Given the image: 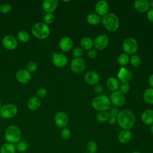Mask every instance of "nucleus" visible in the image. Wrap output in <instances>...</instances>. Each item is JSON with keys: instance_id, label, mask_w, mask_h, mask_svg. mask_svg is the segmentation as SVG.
<instances>
[{"instance_id": "b1692460", "label": "nucleus", "mask_w": 153, "mask_h": 153, "mask_svg": "<svg viewBox=\"0 0 153 153\" xmlns=\"http://www.w3.org/2000/svg\"><path fill=\"white\" fill-rule=\"evenodd\" d=\"M106 85L108 88L111 91H115L120 87V83L118 80L114 77L109 78L106 82Z\"/></svg>"}, {"instance_id": "7ed1b4c3", "label": "nucleus", "mask_w": 153, "mask_h": 153, "mask_svg": "<svg viewBox=\"0 0 153 153\" xmlns=\"http://www.w3.org/2000/svg\"><path fill=\"white\" fill-rule=\"evenodd\" d=\"M32 34L36 38L44 39L47 38L50 33V29L48 25L43 22L35 23L30 29Z\"/></svg>"}, {"instance_id": "603ef678", "label": "nucleus", "mask_w": 153, "mask_h": 153, "mask_svg": "<svg viewBox=\"0 0 153 153\" xmlns=\"http://www.w3.org/2000/svg\"><path fill=\"white\" fill-rule=\"evenodd\" d=\"M1 107H2V105H1V100H0V109H1Z\"/></svg>"}, {"instance_id": "c756f323", "label": "nucleus", "mask_w": 153, "mask_h": 153, "mask_svg": "<svg viewBox=\"0 0 153 153\" xmlns=\"http://www.w3.org/2000/svg\"><path fill=\"white\" fill-rule=\"evenodd\" d=\"M17 38L22 42H26L29 40L30 35L26 30H20L17 33Z\"/></svg>"}, {"instance_id": "cd10ccee", "label": "nucleus", "mask_w": 153, "mask_h": 153, "mask_svg": "<svg viewBox=\"0 0 153 153\" xmlns=\"http://www.w3.org/2000/svg\"><path fill=\"white\" fill-rule=\"evenodd\" d=\"M81 46L85 50H90L93 46V41L89 37H84L80 41Z\"/></svg>"}, {"instance_id": "79ce46f5", "label": "nucleus", "mask_w": 153, "mask_h": 153, "mask_svg": "<svg viewBox=\"0 0 153 153\" xmlns=\"http://www.w3.org/2000/svg\"><path fill=\"white\" fill-rule=\"evenodd\" d=\"M108 113H109L110 117H114L117 118L119 112H118V109L117 108L113 107L109 109V111L108 112Z\"/></svg>"}, {"instance_id": "c9c22d12", "label": "nucleus", "mask_w": 153, "mask_h": 153, "mask_svg": "<svg viewBox=\"0 0 153 153\" xmlns=\"http://www.w3.org/2000/svg\"><path fill=\"white\" fill-rule=\"evenodd\" d=\"M38 64L35 62H30L27 64L26 70L30 74L35 72L38 69Z\"/></svg>"}, {"instance_id": "6ab92c4d", "label": "nucleus", "mask_w": 153, "mask_h": 153, "mask_svg": "<svg viewBox=\"0 0 153 153\" xmlns=\"http://www.w3.org/2000/svg\"><path fill=\"white\" fill-rule=\"evenodd\" d=\"M95 10L99 16H105L109 10L108 3L105 0L99 1L95 5Z\"/></svg>"}, {"instance_id": "6e6552de", "label": "nucleus", "mask_w": 153, "mask_h": 153, "mask_svg": "<svg viewBox=\"0 0 153 153\" xmlns=\"http://www.w3.org/2000/svg\"><path fill=\"white\" fill-rule=\"evenodd\" d=\"M2 44L3 47L8 50H15L17 47V40L12 35H6L2 39Z\"/></svg>"}, {"instance_id": "f704fd0d", "label": "nucleus", "mask_w": 153, "mask_h": 153, "mask_svg": "<svg viewBox=\"0 0 153 153\" xmlns=\"http://www.w3.org/2000/svg\"><path fill=\"white\" fill-rule=\"evenodd\" d=\"M54 20V16L53 13H46L43 17V23L47 25H51Z\"/></svg>"}, {"instance_id": "4be33fe9", "label": "nucleus", "mask_w": 153, "mask_h": 153, "mask_svg": "<svg viewBox=\"0 0 153 153\" xmlns=\"http://www.w3.org/2000/svg\"><path fill=\"white\" fill-rule=\"evenodd\" d=\"M141 120L146 125L153 124V110L147 109L143 111L141 115Z\"/></svg>"}, {"instance_id": "58836bf2", "label": "nucleus", "mask_w": 153, "mask_h": 153, "mask_svg": "<svg viewBox=\"0 0 153 153\" xmlns=\"http://www.w3.org/2000/svg\"><path fill=\"white\" fill-rule=\"evenodd\" d=\"M47 94V90L45 88H39L36 92V97L38 98H44Z\"/></svg>"}, {"instance_id": "72a5a7b5", "label": "nucleus", "mask_w": 153, "mask_h": 153, "mask_svg": "<svg viewBox=\"0 0 153 153\" xmlns=\"http://www.w3.org/2000/svg\"><path fill=\"white\" fill-rule=\"evenodd\" d=\"M130 64L134 67H138L141 64V59L137 55H132L130 58Z\"/></svg>"}, {"instance_id": "4468645a", "label": "nucleus", "mask_w": 153, "mask_h": 153, "mask_svg": "<svg viewBox=\"0 0 153 153\" xmlns=\"http://www.w3.org/2000/svg\"><path fill=\"white\" fill-rule=\"evenodd\" d=\"M52 62L53 65L58 68H63L68 63V59L63 54L55 53L52 57Z\"/></svg>"}, {"instance_id": "a211bd4d", "label": "nucleus", "mask_w": 153, "mask_h": 153, "mask_svg": "<svg viewBox=\"0 0 153 153\" xmlns=\"http://www.w3.org/2000/svg\"><path fill=\"white\" fill-rule=\"evenodd\" d=\"M59 47L62 51H69L73 47V41L71 38L68 36H64L59 41Z\"/></svg>"}, {"instance_id": "f8f14e48", "label": "nucleus", "mask_w": 153, "mask_h": 153, "mask_svg": "<svg viewBox=\"0 0 153 153\" xmlns=\"http://www.w3.org/2000/svg\"><path fill=\"white\" fill-rule=\"evenodd\" d=\"M109 43V39L105 35H99L97 36L93 41V45L96 49L103 50L106 48Z\"/></svg>"}, {"instance_id": "3c124183", "label": "nucleus", "mask_w": 153, "mask_h": 153, "mask_svg": "<svg viewBox=\"0 0 153 153\" xmlns=\"http://www.w3.org/2000/svg\"><path fill=\"white\" fill-rule=\"evenodd\" d=\"M131 153H141V152H140L139 151H133Z\"/></svg>"}, {"instance_id": "aec40b11", "label": "nucleus", "mask_w": 153, "mask_h": 153, "mask_svg": "<svg viewBox=\"0 0 153 153\" xmlns=\"http://www.w3.org/2000/svg\"><path fill=\"white\" fill-rule=\"evenodd\" d=\"M134 7L138 12H146L149 8V2L146 0H136L134 2Z\"/></svg>"}, {"instance_id": "412c9836", "label": "nucleus", "mask_w": 153, "mask_h": 153, "mask_svg": "<svg viewBox=\"0 0 153 153\" xmlns=\"http://www.w3.org/2000/svg\"><path fill=\"white\" fill-rule=\"evenodd\" d=\"M41 100L36 96H33L30 97L27 103V108L30 111H36L41 106Z\"/></svg>"}, {"instance_id": "f257e3e1", "label": "nucleus", "mask_w": 153, "mask_h": 153, "mask_svg": "<svg viewBox=\"0 0 153 153\" xmlns=\"http://www.w3.org/2000/svg\"><path fill=\"white\" fill-rule=\"evenodd\" d=\"M117 120L119 126L124 130H129L134 126L136 118L134 114L130 110L125 109L119 112Z\"/></svg>"}, {"instance_id": "c85d7f7f", "label": "nucleus", "mask_w": 153, "mask_h": 153, "mask_svg": "<svg viewBox=\"0 0 153 153\" xmlns=\"http://www.w3.org/2000/svg\"><path fill=\"white\" fill-rule=\"evenodd\" d=\"M16 146V151L20 152H26L29 147L28 143L24 140H20L18 143H16L15 145Z\"/></svg>"}, {"instance_id": "37998d69", "label": "nucleus", "mask_w": 153, "mask_h": 153, "mask_svg": "<svg viewBox=\"0 0 153 153\" xmlns=\"http://www.w3.org/2000/svg\"><path fill=\"white\" fill-rule=\"evenodd\" d=\"M97 54V51L96 49L94 48H91L90 50H89L87 52V56H88V57L91 58V59H93L94 58Z\"/></svg>"}, {"instance_id": "39448f33", "label": "nucleus", "mask_w": 153, "mask_h": 153, "mask_svg": "<svg viewBox=\"0 0 153 153\" xmlns=\"http://www.w3.org/2000/svg\"><path fill=\"white\" fill-rule=\"evenodd\" d=\"M111 105L109 98L105 94H100L94 98L91 102L92 107L99 111H106Z\"/></svg>"}, {"instance_id": "09e8293b", "label": "nucleus", "mask_w": 153, "mask_h": 153, "mask_svg": "<svg viewBox=\"0 0 153 153\" xmlns=\"http://www.w3.org/2000/svg\"><path fill=\"white\" fill-rule=\"evenodd\" d=\"M149 7H152L153 9V0H151L149 2Z\"/></svg>"}, {"instance_id": "ddd939ff", "label": "nucleus", "mask_w": 153, "mask_h": 153, "mask_svg": "<svg viewBox=\"0 0 153 153\" xmlns=\"http://www.w3.org/2000/svg\"><path fill=\"white\" fill-rule=\"evenodd\" d=\"M17 81L21 84H26L31 79V74L26 69H20L16 74Z\"/></svg>"}, {"instance_id": "e433bc0d", "label": "nucleus", "mask_w": 153, "mask_h": 153, "mask_svg": "<svg viewBox=\"0 0 153 153\" xmlns=\"http://www.w3.org/2000/svg\"><path fill=\"white\" fill-rule=\"evenodd\" d=\"M11 10V6L10 4L4 3L0 6V13L2 14H7Z\"/></svg>"}, {"instance_id": "a878e982", "label": "nucleus", "mask_w": 153, "mask_h": 153, "mask_svg": "<svg viewBox=\"0 0 153 153\" xmlns=\"http://www.w3.org/2000/svg\"><path fill=\"white\" fill-rule=\"evenodd\" d=\"M87 21L91 25H96L100 23V17L97 14L91 13L87 15Z\"/></svg>"}, {"instance_id": "8fccbe9b", "label": "nucleus", "mask_w": 153, "mask_h": 153, "mask_svg": "<svg viewBox=\"0 0 153 153\" xmlns=\"http://www.w3.org/2000/svg\"><path fill=\"white\" fill-rule=\"evenodd\" d=\"M150 131H151V133L153 134V124L151 126V127H150Z\"/></svg>"}, {"instance_id": "a18cd8bd", "label": "nucleus", "mask_w": 153, "mask_h": 153, "mask_svg": "<svg viewBox=\"0 0 153 153\" xmlns=\"http://www.w3.org/2000/svg\"><path fill=\"white\" fill-rule=\"evenodd\" d=\"M147 17L149 21L153 22V9H151L148 11Z\"/></svg>"}, {"instance_id": "2f4dec72", "label": "nucleus", "mask_w": 153, "mask_h": 153, "mask_svg": "<svg viewBox=\"0 0 153 153\" xmlns=\"http://www.w3.org/2000/svg\"><path fill=\"white\" fill-rule=\"evenodd\" d=\"M109 114L107 111H101L99 112L96 117L97 121L99 123H104L108 121Z\"/></svg>"}, {"instance_id": "bb28decb", "label": "nucleus", "mask_w": 153, "mask_h": 153, "mask_svg": "<svg viewBox=\"0 0 153 153\" xmlns=\"http://www.w3.org/2000/svg\"><path fill=\"white\" fill-rule=\"evenodd\" d=\"M143 99L147 103L153 105V88H149L145 90Z\"/></svg>"}, {"instance_id": "f3484780", "label": "nucleus", "mask_w": 153, "mask_h": 153, "mask_svg": "<svg viewBox=\"0 0 153 153\" xmlns=\"http://www.w3.org/2000/svg\"><path fill=\"white\" fill-rule=\"evenodd\" d=\"M117 76L121 83H128L132 79L133 74L130 70L122 68L118 73Z\"/></svg>"}, {"instance_id": "2eb2a0df", "label": "nucleus", "mask_w": 153, "mask_h": 153, "mask_svg": "<svg viewBox=\"0 0 153 153\" xmlns=\"http://www.w3.org/2000/svg\"><path fill=\"white\" fill-rule=\"evenodd\" d=\"M59 4L58 0H45L42 3V8L47 13H52Z\"/></svg>"}, {"instance_id": "9d476101", "label": "nucleus", "mask_w": 153, "mask_h": 153, "mask_svg": "<svg viewBox=\"0 0 153 153\" xmlns=\"http://www.w3.org/2000/svg\"><path fill=\"white\" fill-rule=\"evenodd\" d=\"M54 121L57 126L60 128H64L68 123L69 118L66 113L60 111L54 115Z\"/></svg>"}, {"instance_id": "864d4df0", "label": "nucleus", "mask_w": 153, "mask_h": 153, "mask_svg": "<svg viewBox=\"0 0 153 153\" xmlns=\"http://www.w3.org/2000/svg\"><path fill=\"white\" fill-rule=\"evenodd\" d=\"M83 153H89V152H83Z\"/></svg>"}, {"instance_id": "ea45409f", "label": "nucleus", "mask_w": 153, "mask_h": 153, "mask_svg": "<svg viewBox=\"0 0 153 153\" xmlns=\"http://www.w3.org/2000/svg\"><path fill=\"white\" fill-rule=\"evenodd\" d=\"M119 88L120 91L122 94H126L130 90V86L128 83H121V84L120 85Z\"/></svg>"}, {"instance_id": "f03ea898", "label": "nucleus", "mask_w": 153, "mask_h": 153, "mask_svg": "<svg viewBox=\"0 0 153 153\" xmlns=\"http://www.w3.org/2000/svg\"><path fill=\"white\" fill-rule=\"evenodd\" d=\"M22 137V131L16 125H10L5 130L4 138L7 142L15 144L18 143Z\"/></svg>"}, {"instance_id": "0eeeda50", "label": "nucleus", "mask_w": 153, "mask_h": 153, "mask_svg": "<svg viewBox=\"0 0 153 153\" xmlns=\"http://www.w3.org/2000/svg\"><path fill=\"white\" fill-rule=\"evenodd\" d=\"M123 49L127 54H134L137 50V42L133 38H126L123 43Z\"/></svg>"}, {"instance_id": "20e7f679", "label": "nucleus", "mask_w": 153, "mask_h": 153, "mask_svg": "<svg viewBox=\"0 0 153 153\" xmlns=\"http://www.w3.org/2000/svg\"><path fill=\"white\" fill-rule=\"evenodd\" d=\"M102 22L103 26L109 31L114 32L118 29L120 25V21L118 16L112 13H107L103 16Z\"/></svg>"}, {"instance_id": "393cba45", "label": "nucleus", "mask_w": 153, "mask_h": 153, "mask_svg": "<svg viewBox=\"0 0 153 153\" xmlns=\"http://www.w3.org/2000/svg\"><path fill=\"white\" fill-rule=\"evenodd\" d=\"M16 151L14 144L6 142L0 148V153H15Z\"/></svg>"}, {"instance_id": "7c9ffc66", "label": "nucleus", "mask_w": 153, "mask_h": 153, "mask_svg": "<svg viewBox=\"0 0 153 153\" xmlns=\"http://www.w3.org/2000/svg\"><path fill=\"white\" fill-rule=\"evenodd\" d=\"M117 62L120 65L126 66L130 62V57L128 54L126 53H122L118 56Z\"/></svg>"}, {"instance_id": "9b49d317", "label": "nucleus", "mask_w": 153, "mask_h": 153, "mask_svg": "<svg viewBox=\"0 0 153 153\" xmlns=\"http://www.w3.org/2000/svg\"><path fill=\"white\" fill-rule=\"evenodd\" d=\"M109 99L111 103L117 107L123 106L125 103L124 96L120 91H113L111 94Z\"/></svg>"}, {"instance_id": "c03bdc74", "label": "nucleus", "mask_w": 153, "mask_h": 153, "mask_svg": "<svg viewBox=\"0 0 153 153\" xmlns=\"http://www.w3.org/2000/svg\"><path fill=\"white\" fill-rule=\"evenodd\" d=\"M103 89V88L102 85L100 84H97L96 85H95V86L94 87V90L95 92L97 94H100L102 92Z\"/></svg>"}, {"instance_id": "de8ad7c7", "label": "nucleus", "mask_w": 153, "mask_h": 153, "mask_svg": "<svg viewBox=\"0 0 153 153\" xmlns=\"http://www.w3.org/2000/svg\"><path fill=\"white\" fill-rule=\"evenodd\" d=\"M148 83L151 87L153 88V74L151 75L148 78Z\"/></svg>"}, {"instance_id": "473e14b6", "label": "nucleus", "mask_w": 153, "mask_h": 153, "mask_svg": "<svg viewBox=\"0 0 153 153\" xmlns=\"http://www.w3.org/2000/svg\"><path fill=\"white\" fill-rule=\"evenodd\" d=\"M87 149L89 153H96L97 150V145L96 142L91 140L87 143Z\"/></svg>"}, {"instance_id": "49530a36", "label": "nucleus", "mask_w": 153, "mask_h": 153, "mask_svg": "<svg viewBox=\"0 0 153 153\" xmlns=\"http://www.w3.org/2000/svg\"><path fill=\"white\" fill-rule=\"evenodd\" d=\"M116 121H117V118L116 117H110L109 116V118L108 119V122L111 125H113L115 123H116Z\"/></svg>"}, {"instance_id": "4c0bfd02", "label": "nucleus", "mask_w": 153, "mask_h": 153, "mask_svg": "<svg viewBox=\"0 0 153 153\" xmlns=\"http://www.w3.org/2000/svg\"><path fill=\"white\" fill-rule=\"evenodd\" d=\"M61 137L64 140H68L71 137V131L68 128L64 127L60 131Z\"/></svg>"}, {"instance_id": "1a4fd4ad", "label": "nucleus", "mask_w": 153, "mask_h": 153, "mask_svg": "<svg viewBox=\"0 0 153 153\" xmlns=\"http://www.w3.org/2000/svg\"><path fill=\"white\" fill-rule=\"evenodd\" d=\"M71 69L76 74L81 73L85 68V62L81 58H74L71 62Z\"/></svg>"}, {"instance_id": "a19ab883", "label": "nucleus", "mask_w": 153, "mask_h": 153, "mask_svg": "<svg viewBox=\"0 0 153 153\" xmlns=\"http://www.w3.org/2000/svg\"><path fill=\"white\" fill-rule=\"evenodd\" d=\"M82 53H83V51L82 48L79 47H76L72 51V56L75 58H80L81 56L82 55Z\"/></svg>"}, {"instance_id": "5701e85b", "label": "nucleus", "mask_w": 153, "mask_h": 153, "mask_svg": "<svg viewBox=\"0 0 153 153\" xmlns=\"http://www.w3.org/2000/svg\"><path fill=\"white\" fill-rule=\"evenodd\" d=\"M131 138V133L129 130H123L121 131L118 134V139L120 143H127Z\"/></svg>"}, {"instance_id": "dca6fc26", "label": "nucleus", "mask_w": 153, "mask_h": 153, "mask_svg": "<svg viewBox=\"0 0 153 153\" xmlns=\"http://www.w3.org/2000/svg\"><path fill=\"white\" fill-rule=\"evenodd\" d=\"M99 79V75L95 71H88L84 75V80L89 85H96L98 84Z\"/></svg>"}, {"instance_id": "423d86ee", "label": "nucleus", "mask_w": 153, "mask_h": 153, "mask_svg": "<svg viewBox=\"0 0 153 153\" xmlns=\"http://www.w3.org/2000/svg\"><path fill=\"white\" fill-rule=\"evenodd\" d=\"M18 109L16 105L13 103H7L2 106L0 109V115L5 119L13 118L17 114Z\"/></svg>"}]
</instances>
